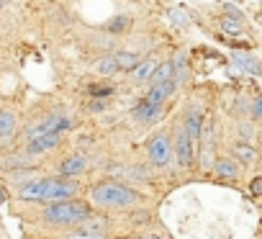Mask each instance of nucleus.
Returning <instances> with one entry per match:
<instances>
[{
	"instance_id": "obj_1",
	"label": "nucleus",
	"mask_w": 262,
	"mask_h": 239,
	"mask_svg": "<svg viewBox=\"0 0 262 239\" xmlns=\"http://www.w3.org/2000/svg\"><path fill=\"white\" fill-rule=\"evenodd\" d=\"M90 216H93V208L85 201H77V198L54 201L41 211V219L47 224H54V226H80Z\"/></svg>"
},
{
	"instance_id": "obj_2",
	"label": "nucleus",
	"mask_w": 262,
	"mask_h": 239,
	"mask_svg": "<svg viewBox=\"0 0 262 239\" xmlns=\"http://www.w3.org/2000/svg\"><path fill=\"white\" fill-rule=\"evenodd\" d=\"M90 201L100 208H128L142 201V195L123 183H98L90 190Z\"/></svg>"
},
{
	"instance_id": "obj_3",
	"label": "nucleus",
	"mask_w": 262,
	"mask_h": 239,
	"mask_svg": "<svg viewBox=\"0 0 262 239\" xmlns=\"http://www.w3.org/2000/svg\"><path fill=\"white\" fill-rule=\"evenodd\" d=\"M172 152H175V144H172L167 132H157L147 144V155H149V162L155 167H167L172 160Z\"/></svg>"
},
{
	"instance_id": "obj_4",
	"label": "nucleus",
	"mask_w": 262,
	"mask_h": 239,
	"mask_svg": "<svg viewBox=\"0 0 262 239\" xmlns=\"http://www.w3.org/2000/svg\"><path fill=\"white\" fill-rule=\"evenodd\" d=\"M77 190H80V185H77L72 178H62V175H57V178H47V195H44V201H47V203H54V201H70V198L77 195Z\"/></svg>"
},
{
	"instance_id": "obj_5",
	"label": "nucleus",
	"mask_w": 262,
	"mask_h": 239,
	"mask_svg": "<svg viewBox=\"0 0 262 239\" xmlns=\"http://www.w3.org/2000/svg\"><path fill=\"white\" fill-rule=\"evenodd\" d=\"M195 155H198V149H195L190 134L185 132L183 124H178V132H175V157H178V165L183 170H190L193 162H195Z\"/></svg>"
},
{
	"instance_id": "obj_6",
	"label": "nucleus",
	"mask_w": 262,
	"mask_h": 239,
	"mask_svg": "<svg viewBox=\"0 0 262 239\" xmlns=\"http://www.w3.org/2000/svg\"><path fill=\"white\" fill-rule=\"evenodd\" d=\"M183 126H185V132L190 134V139H193V144H195V149H201V132H203V108L198 105V103H190L188 108H185V113H183V121H180Z\"/></svg>"
},
{
	"instance_id": "obj_7",
	"label": "nucleus",
	"mask_w": 262,
	"mask_h": 239,
	"mask_svg": "<svg viewBox=\"0 0 262 239\" xmlns=\"http://www.w3.org/2000/svg\"><path fill=\"white\" fill-rule=\"evenodd\" d=\"M62 144V134L59 132H49L44 137H36V139H29L26 147H24V155L26 157H39V155H47L52 149H57Z\"/></svg>"
},
{
	"instance_id": "obj_8",
	"label": "nucleus",
	"mask_w": 262,
	"mask_h": 239,
	"mask_svg": "<svg viewBox=\"0 0 262 239\" xmlns=\"http://www.w3.org/2000/svg\"><path fill=\"white\" fill-rule=\"evenodd\" d=\"M162 113H165V105H155V103H149L144 98L137 103L134 111H131V116H134L137 121H142V124H157L162 118Z\"/></svg>"
},
{
	"instance_id": "obj_9",
	"label": "nucleus",
	"mask_w": 262,
	"mask_h": 239,
	"mask_svg": "<svg viewBox=\"0 0 262 239\" xmlns=\"http://www.w3.org/2000/svg\"><path fill=\"white\" fill-rule=\"evenodd\" d=\"M44 195H47V178H34V180L18 185L21 201H44Z\"/></svg>"
},
{
	"instance_id": "obj_10",
	"label": "nucleus",
	"mask_w": 262,
	"mask_h": 239,
	"mask_svg": "<svg viewBox=\"0 0 262 239\" xmlns=\"http://www.w3.org/2000/svg\"><path fill=\"white\" fill-rule=\"evenodd\" d=\"M88 170V160L82 157V155H70V157H64L62 162H59V175L62 178H80L82 172Z\"/></svg>"
},
{
	"instance_id": "obj_11",
	"label": "nucleus",
	"mask_w": 262,
	"mask_h": 239,
	"mask_svg": "<svg viewBox=\"0 0 262 239\" xmlns=\"http://www.w3.org/2000/svg\"><path fill=\"white\" fill-rule=\"evenodd\" d=\"M18 132V116L8 108H0V142H11Z\"/></svg>"
},
{
	"instance_id": "obj_12",
	"label": "nucleus",
	"mask_w": 262,
	"mask_h": 239,
	"mask_svg": "<svg viewBox=\"0 0 262 239\" xmlns=\"http://www.w3.org/2000/svg\"><path fill=\"white\" fill-rule=\"evenodd\" d=\"M175 88H178V80H170V82H162V85H152V88L147 90L144 100H149V103H155V105H165L167 98L175 93Z\"/></svg>"
},
{
	"instance_id": "obj_13",
	"label": "nucleus",
	"mask_w": 262,
	"mask_h": 239,
	"mask_svg": "<svg viewBox=\"0 0 262 239\" xmlns=\"http://www.w3.org/2000/svg\"><path fill=\"white\" fill-rule=\"evenodd\" d=\"M157 67H160V59H157V57L142 59V62H139V67H137L134 72H131V77H134V82H152V77H155Z\"/></svg>"
},
{
	"instance_id": "obj_14",
	"label": "nucleus",
	"mask_w": 262,
	"mask_h": 239,
	"mask_svg": "<svg viewBox=\"0 0 262 239\" xmlns=\"http://www.w3.org/2000/svg\"><path fill=\"white\" fill-rule=\"evenodd\" d=\"M231 62H234L242 72H247V75H262V64H259L254 57L244 54V52H234V54H231Z\"/></svg>"
},
{
	"instance_id": "obj_15",
	"label": "nucleus",
	"mask_w": 262,
	"mask_h": 239,
	"mask_svg": "<svg viewBox=\"0 0 262 239\" xmlns=\"http://www.w3.org/2000/svg\"><path fill=\"white\" fill-rule=\"evenodd\" d=\"M231 155H234V160H236L239 165H254V160H257V152H254L247 142L234 144V147H231Z\"/></svg>"
},
{
	"instance_id": "obj_16",
	"label": "nucleus",
	"mask_w": 262,
	"mask_h": 239,
	"mask_svg": "<svg viewBox=\"0 0 262 239\" xmlns=\"http://www.w3.org/2000/svg\"><path fill=\"white\" fill-rule=\"evenodd\" d=\"M216 175H219L221 180H234V178L239 175V162L231 160V157L219 160V162H216Z\"/></svg>"
},
{
	"instance_id": "obj_17",
	"label": "nucleus",
	"mask_w": 262,
	"mask_h": 239,
	"mask_svg": "<svg viewBox=\"0 0 262 239\" xmlns=\"http://www.w3.org/2000/svg\"><path fill=\"white\" fill-rule=\"evenodd\" d=\"M95 72H98V75H105V77L116 75V72H118V59H116V54L100 57V59L95 62Z\"/></svg>"
},
{
	"instance_id": "obj_18",
	"label": "nucleus",
	"mask_w": 262,
	"mask_h": 239,
	"mask_svg": "<svg viewBox=\"0 0 262 239\" xmlns=\"http://www.w3.org/2000/svg\"><path fill=\"white\" fill-rule=\"evenodd\" d=\"M116 59H118V70H123V72H134L142 62L137 52H118Z\"/></svg>"
},
{
	"instance_id": "obj_19",
	"label": "nucleus",
	"mask_w": 262,
	"mask_h": 239,
	"mask_svg": "<svg viewBox=\"0 0 262 239\" xmlns=\"http://www.w3.org/2000/svg\"><path fill=\"white\" fill-rule=\"evenodd\" d=\"M175 80V70H172V62H160L155 77H152V85H162V82H170Z\"/></svg>"
},
{
	"instance_id": "obj_20",
	"label": "nucleus",
	"mask_w": 262,
	"mask_h": 239,
	"mask_svg": "<svg viewBox=\"0 0 262 239\" xmlns=\"http://www.w3.org/2000/svg\"><path fill=\"white\" fill-rule=\"evenodd\" d=\"M221 29H224V34H231V36H242V34H244L242 21H239V18H231V16H224Z\"/></svg>"
},
{
	"instance_id": "obj_21",
	"label": "nucleus",
	"mask_w": 262,
	"mask_h": 239,
	"mask_svg": "<svg viewBox=\"0 0 262 239\" xmlns=\"http://www.w3.org/2000/svg\"><path fill=\"white\" fill-rule=\"evenodd\" d=\"M67 239H105V234L103 231H88V229H75V231H70L67 234Z\"/></svg>"
},
{
	"instance_id": "obj_22",
	"label": "nucleus",
	"mask_w": 262,
	"mask_h": 239,
	"mask_svg": "<svg viewBox=\"0 0 262 239\" xmlns=\"http://www.w3.org/2000/svg\"><path fill=\"white\" fill-rule=\"evenodd\" d=\"M167 16H170V21H172L175 26H180V29H185V26L190 24V18H188V13H185L183 8H170Z\"/></svg>"
},
{
	"instance_id": "obj_23",
	"label": "nucleus",
	"mask_w": 262,
	"mask_h": 239,
	"mask_svg": "<svg viewBox=\"0 0 262 239\" xmlns=\"http://www.w3.org/2000/svg\"><path fill=\"white\" fill-rule=\"evenodd\" d=\"M185 64H188V57H185L183 52H178L175 59H172V70H175V80H178V82L183 80V70H185Z\"/></svg>"
},
{
	"instance_id": "obj_24",
	"label": "nucleus",
	"mask_w": 262,
	"mask_h": 239,
	"mask_svg": "<svg viewBox=\"0 0 262 239\" xmlns=\"http://www.w3.org/2000/svg\"><path fill=\"white\" fill-rule=\"evenodd\" d=\"M80 229H88V231H105V221L90 216V219H85V221L80 224Z\"/></svg>"
},
{
	"instance_id": "obj_25",
	"label": "nucleus",
	"mask_w": 262,
	"mask_h": 239,
	"mask_svg": "<svg viewBox=\"0 0 262 239\" xmlns=\"http://www.w3.org/2000/svg\"><path fill=\"white\" fill-rule=\"evenodd\" d=\"M108 31H126L128 29V18L126 16H121V18H113V21H108V26H105Z\"/></svg>"
},
{
	"instance_id": "obj_26",
	"label": "nucleus",
	"mask_w": 262,
	"mask_h": 239,
	"mask_svg": "<svg viewBox=\"0 0 262 239\" xmlns=\"http://www.w3.org/2000/svg\"><path fill=\"white\" fill-rule=\"evenodd\" d=\"M88 90H90V95H95V98H108V95L113 93L111 85H90Z\"/></svg>"
},
{
	"instance_id": "obj_27",
	"label": "nucleus",
	"mask_w": 262,
	"mask_h": 239,
	"mask_svg": "<svg viewBox=\"0 0 262 239\" xmlns=\"http://www.w3.org/2000/svg\"><path fill=\"white\" fill-rule=\"evenodd\" d=\"M249 193H252V195H262V175H257V178L249 183Z\"/></svg>"
},
{
	"instance_id": "obj_28",
	"label": "nucleus",
	"mask_w": 262,
	"mask_h": 239,
	"mask_svg": "<svg viewBox=\"0 0 262 239\" xmlns=\"http://www.w3.org/2000/svg\"><path fill=\"white\" fill-rule=\"evenodd\" d=\"M224 11H226V16H231V18H239V21H244V16L234 8V6H224Z\"/></svg>"
},
{
	"instance_id": "obj_29",
	"label": "nucleus",
	"mask_w": 262,
	"mask_h": 239,
	"mask_svg": "<svg viewBox=\"0 0 262 239\" xmlns=\"http://www.w3.org/2000/svg\"><path fill=\"white\" fill-rule=\"evenodd\" d=\"M252 116L254 118H262V95L254 100V108H252Z\"/></svg>"
},
{
	"instance_id": "obj_30",
	"label": "nucleus",
	"mask_w": 262,
	"mask_h": 239,
	"mask_svg": "<svg viewBox=\"0 0 262 239\" xmlns=\"http://www.w3.org/2000/svg\"><path fill=\"white\" fill-rule=\"evenodd\" d=\"M105 108V100L100 98V100H90V111H103Z\"/></svg>"
},
{
	"instance_id": "obj_31",
	"label": "nucleus",
	"mask_w": 262,
	"mask_h": 239,
	"mask_svg": "<svg viewBox=\"0 0 262 239\" xmlns=\"http://www.w3.org/2000/svg\"><path fill=\"white\" fill-rule=\"evenodd\" d=\"M139 239H165V236L162 234H142Z\"/></svg>"
},
{
	"instance_id": "obj_32",
	"label": "nucleus",
	"mask_w": 262,
	"mask_h": 239,
	"mask_svg": "<svg viewBox=\"0 0 262 239\" xmlns=\"http://www.w3.org/2000/svg\"><path fill=\"white\" fill-rule=\"evenodd\" d=\"M8 201V193H6V188H0V206H3Z\"/></svg>"
},
{
	"instance_id": "obj_33",
	"label": "nucleus",
	"mask_w": 262,
	"mask_h": 239,
	"mask_svg": "<svg viewBox=\"0 0 262 239\" xmlns=\"http://www.w3.org/2000/svg\"><path fill=\"white\" fill-rule=\"evenodd\" d=\"M3 6H6V0H0V11H3Z\"/></svg>"
},
{
	"instance_id": "obj_34",
	"label": "nucleus",
	"mask_w": 262,
	"mask_h": 239,
	"mask_svg": "<svg viewBox=\"0 0 262 239\" xmlns=\"http://www.w3.org/2000/svg\"><path fill=\"white\" fill-rule=\"evenodd\" d=\"M121 239H139V236H121Z\"/></svg>"
}]
</instances>
